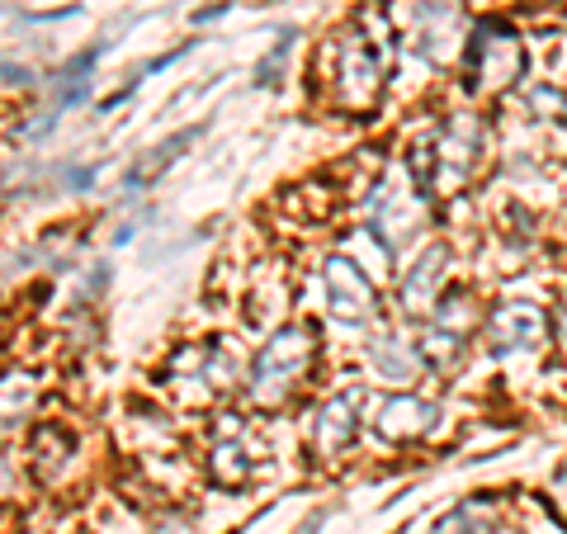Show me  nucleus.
<instances>
[{
  "instance_id": "obj_1",
  "label": "nucleus",
  "mask_w": 567,
  "mask_h": 534,
  "mask_svg": "<svg viewBox=\"0 0 567 534\" xmlns=\"http://www.w3.org/2000/svg\"><path fill=\"white\" fill-rule=\"evenodd\" d=\"M312 530H317V521H308V525H303V530H298V534H312Z\"/></svg>"
}]
</instances>
